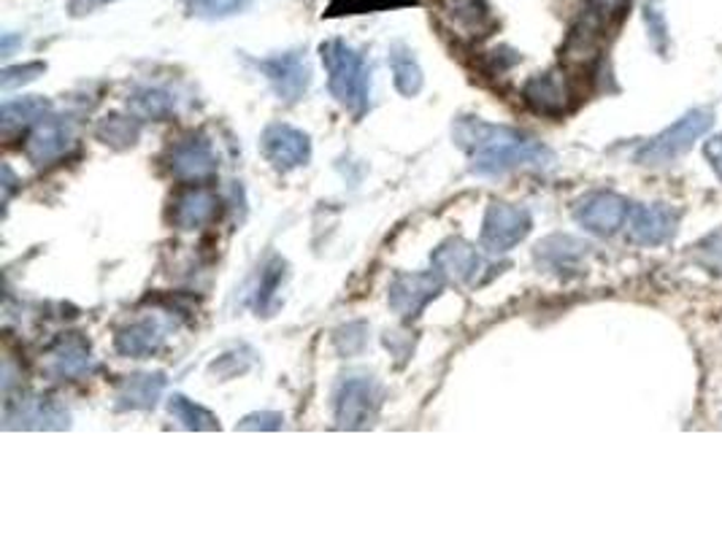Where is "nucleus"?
I'll return each instance as SVG.
<instances>
[{"mask_svg":"<svg viewBox=\"0 0 722 540\" xmlns=\"http://www.w3.org/2000/svg\"><path fill=\"white\" fill-rule=\"evenodd\" d=\"M217 211H220V198L209 187L192 184L174 198L171 222L179 230H200L217 220Z\"/></svg>","mask_w":722,"mask_h":540,"instance_id":"14","label":"nucleus"},{"mask_svg":"<svg viewBox=\"0 0 722 540\" xmlns=\"http://www.w3.org/2000/svg\"><path fill=\"white\" fill-rule=\"evenodd\" d=\"M677 211L666 203H649V205H634L628 216L630 241L639 246H660L666 241L673 239L677 233Z\"/></svg>","mask_w":722,"mask_h":540,"instance_id":"13","label":"nucleus"},{"mask_svg":"<svg viewBox=\"0 0 722 540\" xmlns=\"http://www.w3.org/2000/svg\"><path fill=\"white\" fill-rule=\"evenodd\" d=\"M163 343H166V327L157 319H138L114 336V349L133 360H147L163 349Z\"/></svg>","mask_w":722,"mask_h":540,"instance_id":"17","label":"nucleus"},{"mask_svg":"<svg viewBox=\"0 0 722 540\" xmlns=\"http://www.w3.org/2000/svg\"><path fill=\"white\" fill-rule=\"evenodd\" d=\"M250 368H252V357H244L241 351H230V354L217 357V360L211 362L209 373L217 375L220 381H228V379H236V375L247 373Z\"/></svg>","mask_w":722,"mask_h":540,"instance_id":"32","label":"nucleus"},{"mask_svg":"<svg viewBox=\"0 0 722 540\" xmlns=\"http://www.w3.org/2000/svg\"><path fill=\"white\" fill-rule=\"evenodd\" d=\"M76 147L74 125L65 117H44L30 130L25 155L35 168H50L63 160L71 149Z\"/></svg>","mask_w":722,"mask_h":540,"instance_id":"10","label":"nucleus"},{"mask_svg":"<svg viewBox=\"0 0 722 540\" xmlns=\"http://www.w3.org/2000/svg\"><path fill=\"white\" fill-rule=\"evenodd\" d=\"M95 136H98L106 147L123 151V149H130L138 144V136H142V123H138V117L108 114V117H103L98 127H95Z\"/></svg>","mask_w":722,"mask_h":540,"instance_id":"24","label":"nucleus"},{"mask_svg":"<svg viewBox=\"0 0 722 540\" xmlns=\"http://www.w3.org/2000/svg\"><path fill=\"white\" fill-rule=\"evenodd\" d=\"M320 57L327 71V89L344 112L360 119L372 108V63L366 52L355 50L342 39L320 44Z\"/></svg>","mask_w":722,"mask_h":540,"instance_id":"2","label":"nucleus"},{"mask_svg":"<svg viewBox=\"0 0 722 540\" xmlns=\"http://www.w3.org/2000/svg\"><path fill=\"white\" fill-rule=\"evenodd\" d=\"M387 63H390V71H393V84H396V89L404 95V98H415V95H420L425 76L420 63H417L415 52H411L409 46L396 41V44L390 46V57H387Z\"/></svg>","mask_w":722,"mask_h":540,"instance_id":"22","label":"nucleus"},{"mask_svg":"<svg viewBox=\"0 0 722 540\" xmlns=\"http://www.w3.org/2000/svg\"><path fill=\"white\" fill-rule=\"evenodd\" d=\"M645 25H647L649 41H652L655 52L669 54L671 33H669V20H666V11H663V0H647V3H645Z\"/></svg>","mask_w":722,"mask_h":540,"instance_id":"28","label":"nucleus"},{"mask_svg":"<svg viewBox=\"0 0 722 540\" xmlns=\"http://www.w3.org/2000/svg\"><path fill=\"white\" fill-rule=\"evenodd\" d=\"M17 44H22V35H20V39H14L11 33H6L3 35V50H0V52H3V57H11V54H14Z\"/></svg>","mask_w":722,"mask_h":540,"instance_id":"39","label":"nucleus"},{"mask_svg":"<svg viewBox=\"0 0 722 540\" xmlns=\"http://www.w3.org/2000/svg\"><path fill=\"white\" fill-rule=\"evenodd\" d=\"M430 263H433V271L454 284H477L479 273L484 271L482 254L463 239H447L439 248H433Z\"/></svg>","mask_w":722,"mask_h":540,"instance_id":"12","label":"nucleus"},{"mask_svg":"<svg viewBox=\"0 0 722 540\" xmlns=\"http://www.w3.org/2000/svg\"><path fill=\"white\" fill-rule=\"evenodd\" d=\"M44 71L46 63H25L17 65V68H6L3 74H0V87H3V93H11V89L22 87V84H30L39 76H44Z\"/></svg>","mask_w":722,"mask_h":540,"instance_id":"33","label":"nucleus"},{"mask_svg":"<svg viewBox=\"0 0 722 540\" xmlns=\"http://www.w3.org/2000/svg\"><path fill=\"white\" fill-rule=\"evenodd\" d=\"M168 414H171L176 422L185 430H192V433H206V430H220V419L211 414L203 405L192 403L185 394H171L168 398Z\"/></svg>","mask_w":722,"mask_h":540,"instance_id":"26","label":"nucleus"},{"mask_svg":"<svg viewBox=\"0 0 722 540\" xmlns=\"http://www.w3.org/2000/svg\"><path fill=\"white\" fill-rule=\"evenodd\" d=\"M712 123L714 114L709 108H693V112L684 114L671 127H666L660 136L649 138L645 147L636 151V162L649 168L669 166L677 157H682L684 151L693 149V144L712 127Z\"/></svg>","mask_w":722,"mask_h":540,"instance_id":"3","label":"nucleus"},{"mask_svg":"<svg viewBox=\"0 0 722 540\" xmlns=\"http://www.w3.org/2000/svg\"><path fill=\"white\" fill-rule=\"evenodd\" d=\"M523 98L533 112L544 114V117H561V114H566L568 106H572V100H568L572 93H568L566 78L555 74V71L527 78Z\"/></svg>","mask_w":722,"mask_h":540,"instance_id":"15","label":"nucleus"},{"mask_svg":"<svg viewBox=\"0 0 722 540\" xmlns=\"http://www.w3.org/2000/svg\"><path fill=\"white\" fill-rule=\"evenodd\" d=\"M284 416L276 411H258V414L244 416L239 422V430H282Z\"/></svg>","mask_w":722,"mask_h":540,"instance_id":"36","label":"nucleus"},{"mask_svg":"<svg viewBox=\"0 0 722 540\" xmlns=\"http://www.w3.org/2000/svg\"><path fill=\"white\" fill-rule=\"evenodd\" d=\"M630 205L628 200L617 192H590L582 200H576L574 205V220L587 230V233L600 235H615L617 230L628 222Z\"/></svg>","mask_w":722,"mask_h":540,"instance_id":"9","label":"nucleus"},{"mask_svg":"<svg viewBox=\"0 0 722 540\" xmlns=\"http://www.w3.org/2000/svg\"><path fill=\"white\" fill-rule=\"evenodd\" d=\"M625 9H628V0H587V11L596 14L606 25H609L611 20H620Z\"/></svg>","mask_w":722,"mask_h":540,"instance_id":"35","label":"nucleus"},{"mask_svg":"<svg viewBox=\"0 0 722 540\" xmlns=\"http://www.w3.org/2000/svg\"><path fill=\"white\" fill-rule=\"evenodd\" d=\"M166 390V373H133L117 384V411H151Z\"/></svg>","mask_w":722,"mask_h":540,"instance_id":"18","label":"nucleus"},{"mask_svg":"<svg viewBox=\"0 0 722 540\" xmlns=\"http://www.w3.org/2000/svg\"><path fill=\"white\" fill-rule=\"evenodd\" d=\"M381 405V390L374 375H347L333 394V414L342 430H363L374 424Z\"/></svg>","mask_w":722,"mask_h":540,"instance_id":"4","label":"nucleus"},{"mask_svg":"<svg viewBox=\"0 0 722 540\" xmlns=\"http://www.w3.org/2000/svg\"><path fill=\"white\" fill-rule=\"evenodd\" d=\"M52 114V103L41 95H30V98L6 100L0 108V125H3V136H11L25 127H35L44 117Z\"/></svg>","mask_w":722,"mask_h":540,"instance_id":"21","label":"nucleus"},{"mask_svg":"<svg viewBox=\"0 0 722 540\" xmlns=\"http://www.w3.org/2000/svg\"><path fill=\"white\" fill-rule=\"evenodd\" d=\"M444 284L447 278L439 271L396 273L387 287V303L400 319H417L430 300L444 293Z\"/></svg>","mask_w":722,"mask_h":540,"instance_id":"7","label":"nucleus"},{"mask_svg":"<svg viewBox=\"0 0 722 540\" xmlns=\"http://www.w3.org/2000/svg\"><path fill=\"white\" fill-rule=\"evenodd\" d=\"M168 171L181 181L203 184L217 176V155L203 136H187L168 149Z\"/></svg>","mask_w":722,"mask_h":540,"instance_id":"11","label":"nucleus"},{"mask_svg":"<svg viewBox=\"0 0 722 540\" xmlns=\"http://www.w3.org/2000/svg\"><path fill=\"white\" fill-rule=\"evenodd\" d=\"M250 65L260 71V76L271 84L282 103H299L312 87V65H308L306 54L299 50L250 60Z\"/></svg>","mask_w":722,"mask_h":540,"instance_id":"5","label":"nucleus"},{"mask_svg":"<svg viewBox=\"0 0 722 540\" xmlns=\"http://www.w3.org/2000/svg\"><path fill=\"white\" fill-rule=\"evenodd\" d=\"M393 6H415V0H333V9L342 14H366V11H385Z\"/></svg>","mask_w":722,"mask_h":540,"instance_id":"34","label":"nucleus"},{"mask_svg":"<svg viewBox=\"0 0 722 540\" xmlns=\"http://www.w3.org/2000/svg\"><path fill=\"white\" fill-rule=\"evenodd\" d=\"M452 138L469 155L471 173L506 176L520 168H547L555 157L536 138L509 125L484 123L479 117H458Z\"/></svg>","mask_w":722,"mask_h":540,"instance_id":"1","label":"nucleus"},{"mask_svg":"<svg viewBox=\"0 0 722 540\" xmlns=\"http://www.w3.org/2000/svg\"><path fill=\"white\" fill-rule=\"evenodd\" d=\"M703 155H707L709 166H712V171L720 176L722 179V136H714L709 138L707 147H703Z\"/></svg>","mask_w":722,"mask_h":540,"instance_id":"37","label":"nucleus"},{"mask_svg":"<svg viewBox=\"0 0 722 540\" xmlns=\"http://www.w3.org/2000/svg\"><path fill=\"white\" fill-rule=\"evenodd\" d=\"M252 0H187V11L198 20H228L244 14Z\"/></svg>","mask_w":722,"mask_h":540,"instance_id":"29","label":"nucleus"},{"mask_svg":"<svg viewBox=\"0 0 722 540\" xmlns=\"http://www.w3.org/2000/svg\"><path fill=\"white\" fill-rule=\"evenodd\" d=\"M533 220L523 205L503 203V200H493L488 205V214L482 222V248H488L490 254H506L514 246L523 244L531 233Z\"/></svg>","mask_w":722,"mask_h":540,"instance_id":"6","label":"nucleus"},{"mask_svg":"<svg viewBox=\"0 0 722 540\" xmlns=\"http://www.w3.org/2000/svg\"><path fill=\"white\" fill-rule=\"evenodd\" d=\"M284 278H287V263L282 257H271L260 271L258 289H254V308L260 314H269L276 303V293L282 289Z\"/></svg>","mask_w":722,"mask_h":540,"instance_id":"27","label":"nucleus"},{"mask_svg":"<svg viewBox=\"0 0 722 540\" xmlns=\"http://www.w3.org/2000/svg\"><path fill=\"white\" fill-rule=\"evenodd\" d=\"M693 260L709 273H722V227L693 246Z\"/></svg>","mask_w":722,"mask_h":540,"instance_id":"31","label":"nucleus"},{"mask_svg":"<svg viewBox=\"0 0 722 540\" xmlns=\"http://www.w3.org/2000/svg\"><path fill=\"white\" fill-rule=\"evenodd\" d=\"M52 375L65 381H79L95 370V357L90 351V343H84L76 332L65 336L63 341L52 349L50 354Z\"/></svg>","mask_w":722,"mask_h":540,"instance_id":"19","label":"nucleus"},{"mask_svg":"<svg viewBox=\"0 0 722 540\" xmlns=\"http://www.w3.org/2000/svg\"><path fill=\"white\" fill-rule=\"evenodd\" d=\"M604 30L606 22H600L596 14L585 11V14L576 20L566 41V50H563V57H566L568 65H576V68H587L598 60L600 44H604Z\"/></svg>","mask_w":722,"mask_h":540,"instance_id":"16","label":"nucleus"},{"mask_svg":"<svg viewBox=\"0 0 722 540\" xmlns=\"http://www.w3.org/2000/svg\"><path fill=\"white\" fill-rule=\"evenodd\" d=\"M260 151L271 162V168H276L279 173H290L295 168L308 166V160H312V138L299 130V127L274 123L265 127L263 136H260Z\"/></svg>","mask_w":722,"mask_h":540,"instance_id":"8","label":"nucleus"},{"mask_svg":"<svg viewBox=\"0 0 722 540\" xmlns=\"http://www.w3.org/2000/svg\"><path fill=\"white\" fill-rule=\"evenodd\" d=\"M587 254V244L585 241L574 239V235H550V239L538 241L536 252V263L547 271H572L579 265V260Z\"/></svg>","mask_w":722,"mask_h":540,"instance_id":"20","label":"nucleus"},{"mask_svg":"<svg viewBox=\"0 0 722 540\" xmlns=\"http://www.w3.org/2000/svg\"><path fill=\"white\" fill-rule=\"evenodd\" d=\"M127 108L133 112V117L151 119V123H163L176 112V100L171 93L157 87H144L138 93H133V98L127 100Z\"/></svg>","mask_w":722,"mask_h":540,"instance_id":"25","label":"nucleus"},{"mask_svg":"<svg viewBox=\"0 0 722 540\" xmlns=\"http://www.w3.org/2000/svg\"><path fill=\"white\" fill-rule=\"evenodd\" d=\"M447 17L465 35H488L495 25L488 0H449Z\"/></svg>","mask_w":722,"mask_h":540,"instance_id":"23","label":"nucleus"},{"mask_svg":"<svg viewBox=\"0 0 722 540\" xmlns=\"http://www.w3.org/2000/svg\"><path fill=\"white\" fill-rule=\"evenodd\" d=\"M106 3H114V0H69V11L71 17H87Z\"/></svg>","mask_w":722,"mask_h":540,"instance_id":"38","label":"nucleus"},{"mask_svg":"<svg viewBox=\"0 0 722 540\" xmlns=\"http://www.w3.org/2000/svg\"><path fill=\"white\" fill-rule=\"evenodd\" d=\"M368 346V325L366 321H349V325L338 327L333 332V349L342 357H355L360 354Z\"/></svg>","mask_w":722,"mask_h":540,"instance_id":"30","label":"nucleus"}]
</instances>
